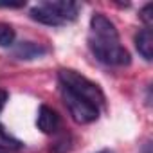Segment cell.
I'll return each instance as SVG.
<instances>
[{
  "label": "cell",
  "instance_id": "6da1fadb",
  "mask_svg": "<svg viewBox=\"0 0 153 153\" xmlns=\"http://www.w3.org/2000/svg\"><path fill=\"white\" fill-rule=\"evenodd\" d=\"M88 47L92 54L105 65L124 67L131 61L130 52L119 42V33L114 22H110L103 13H94L90 18Z\"/></svg>",
  "mask_w": 153,
  "mask_h": 153
},
{
  "label": "cell",
  "instance_id": "7a4b0ae2",
  "mask_svg": "<svg viewBox=\"0 0 153 153\" xmlns=\"http://www.w3.org/2000/svg\"><path fill=\"white\" fill-rule=\"evenodd\" d=\"M58 79H59V87H63V88L74 92L76 96H79V97L90 101L97 108L105 105V94H103V90L96 83H92L90 79H87L85 76H81L79 72H76L72 68H61L58 72Z\"/></svg>",
  "mask_w": 153,
  "mask_h": 153
},
{
  "label": "cell",
  "instance_id": "3957f363",
  "mask_svg": "<svg viewBox=\"0 0 153 153\" xmlns=\"http://www.w3.org/2000/svg\"><path fill=\"white\" fill-rule=\"evenodd\" d=\"M61 97H63V103L70 114V117L76 121V123H79V124H88V123H94L97 121L99 117V108L96 105H92L90 101L79 97V96H76L74 92L67 90L61 87Z\"/></svg>",
  "mask_w": 153,
  "mask_h": 153
},
{
  "label": "cell",
  "instance_id": "277c9868",
  "mask_svg": "<svg viewBox=\"0 0 153 153\" xmlns=\"http://www.w3.org/2000/svg\"><path fill=\"white\" fill-rule=\"evenodd\" d=\"M36 126L42 133L47 135H54L59 128H61V117L58 115V112L47 105H42L38 110V119H36Z\"/></svg>",
  "mask_w": 153,
  "mask_h": 153
},
{
  "label": "cell",
  "instance_id": "5b68a950",
  "mask_svg": "<svg viewBox=\"0 0 153 153\" xmlns=\"http://www.w3.org/2000/svg\"><path fill=\"white\" fill-rule=\"evenodd\" d=\"M29 16H31L34 22L43 24V25H51V27H59V25L65 24V22L51 9V6H49L47 2H43V4L33 7V9L29 11Z\"/></svg>",
  "mask_w": 153,
  "mask_h": 153
},
{
  "label": "cell",
  "instance_id": "8992f818",
  "mask_svg": "<svg viewBox=\"0 0 153 153\" xmlns=\"http://www.w3.org/2000/svg\"><path fill=\"white\" fill-rule=\"evenodd\" d=\"M47 52V49L40 43L34 42H20L15 47V58L24 59V61H31V59H38Z\"/></svg>",
  "mask_w": 153,
  "mask_h": 153
},
{
  "label": "cell",
  "instance_id": "52a82bcc",
  "mask_svg": "<svg viewBox=\"0 0 153 153\" xmlns=\"http://www.w3.org/2000/svg\"><path fill=\"white\" fill-rule=\"evenodd\" d=\"M51 6V9L67 24V22H72L78 18V13H79V6L76 2H70V0H56V2H47Z\"/></svg>",
  "mask_w": 153,
  "mask_h": 153
},
{
  "label": "cell",
  "instance_id": "ba28073f",
  "mask_svg": "<svg viewBox=\"0 0 153 153\" xmlns=\"http://www.w3.org/2000/svg\"><path fill=\"white\" fill-rule=\"evenodd\" d=\"M135 47L146 61L153 59V33H151V29L144 27L142 31H139V34L135 36Z\"/></svg>",
  "mask_w": 153,
  "mask_h": 153
},
{
  "label": "cell",
  "instance_id": "9c48e42d",
  "mask_svg": "<svg viewBox=\"0 0 153 153\" xmlns=\"http://www.w3.org/2000/svg\"><path fill=\"white\" fill-rule=\"evenodd\" d=\"M22 142L15 139L2 124H0V151H18L22 149Z\"/></svg>",
  "mask_w": 153,
  "mask_h": 153
},
{
  "label": "cell",
  "instance_id": "30bf717a",
  "mask_svg": "<svg viewBox=\"0 0 153 153\" xmlns=\"http://www.w3.org/2000/svg\"><path fill=\"white\" fill-rule=\"evenodd\" d=\"M15 38L16 34L11 25H6V24L0 25V47H11L15 43Z\"/></svg>",
  "mask_w": 153,
  "mask_h": 153
},
{
  "label": "cell",
  "instance_id": "8fae6325",
  "mask_svg": "<svg viewBox=\"0 0 153 153\" xmlns=\"http://www.w3.org/2000/svg\"><path fill=\"white\" fill-rule=\"evenodd\" d=\"M70 148H72V139H70V135L65 133L51 146V153H67V151H70Z\"/></svg>",
  "mask_w": 153,
  "mask_h": 153
},
{
  "label": "cell",
  "instance_id": "7c38bea8",
  "mask_svg": "<svg viewBox=\"0 0 153 153\" xmlns=\"http://www.w3.org/2000/svg\"><path fill=\"white\" fill-rule=\"evenodd\" d=\"M139 16H140V20L146 24V27L149 29V27L153 25V4H146V6L140 9Z\"/></svg>",
  "mask_w": 153,
  "mask_h": 153
},
{
  "label": "cell",
  "instance_id": "4fadbf2b",
  "mask_svg": "<svg viewBox=\"0 0 153 153\" xmlns=\"http://www.w3.org/2000/svg\"><path fill=\"white\" fill-rule=\"evenodd\" d=\"M7 99H9V94H7L6 90H0V112L4 110V106H6Z\"/></svg>",
  "mask_w": 153,
  "mask_h": 153
},
{
  "label": "cell",
  "instance_id": "5bb4252c",
  "mask_svg": "<svg viewBox=\"0 0 153 153\" xmlns=\"http://www.w3.org/2000/svg\"><path fill=\"white\" fill-rule=\"evenodd\" d=\"M25 2H0V7H24Z\"/></svg>",
  "mask_w": 153,
  "mask_h": 153
},
{
  "label": "cell",
  "instance_id": "9a60e30c",
  "mask_svg": "<svg viewBox=\"0 0 153 153\" xmlns=\"http://www.w3.org/2000/svg\"><path fill=\"white\" fill-rule=\"evenodd\" d=\"M97 153H114V151H110V149H101V151H97Z\"/></svg>",
  "mask_w": 153,
  "mask_h": 153
},
{
  "label": "cell",
  "instance_id": "2e32d148",
  "mask_svg": "<svg viewBox=\"0 0 153 153\" xmlns=\"http://www.w3.org/2000/svg\"><path fill=\"white\" fill-rule=\"evenodd\" d=\"M0 153H2V151H0Z\"/></svg>",
  "mask_w": 153,
  "mask_h": 153
}]
</instances>
